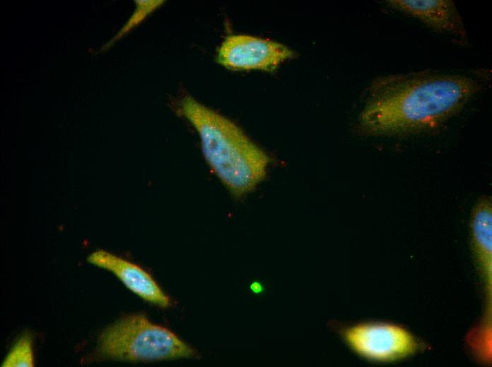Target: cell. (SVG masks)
I'll return each mask as SVG.
<instances>
[{"instance_id":"obj_1","label":"cell","mask_w":492,"mask_h":367,"mask_svg":"<svg viewBox=\"0 0 492 367\" xmlns=\"http://www.w3.org/2000/svg\"><path fill=\"white\" fill-rule=\"evenodd\" d=\"M488 80L485 74L435 71L382 76L369 88L359 129L367 135L385 137L430 132L459 113Z\"/></svg>"},{"instance_id":"obj_2","label":"cell","mask_w":492,"mask_h":367,"mask_svg":"<svg viewBox=\"0 0 492 367\" xmlns=\"http://www.w3.org/2000/svg\"><path fill=\"white\" fill-rule=\"evenodd\" d=\"M180 112L197 131L206 162L234 195L250 193L264 179L267 155L235 123L189 96Z\"/></svg>"},{"instance_id":"obj_3","label":"cell","mask_w":492,"mask_h":367,"mask_svg":"<svg viewBox=\"0 0 492 367\" xmlns=\"http://www.w3.org/2000/svg\"><path fill=\"white\" fill-rule=\"evenodd\" d=\"M97 355L103 359L149 362L197 356V352L170 330L144 314L125 315L100 334Z\"/></svg>"},{"instance_id":"obj_4","label":"cell","mask_w":492,"mask_h":367,"mask_svg":"<svg viewBox=\"0 0 492 367\" xmlns=\"http://www.w3.org/2000/svg\"><path fill=\"white\" fill-rule=\"evenodd\" d=\"M341 333L353 351L375 361H398L414 354L421 347L409 330L390 323H358L342 328Z\"/></svg>"},{"instance_id":"obj_5","label":"cell","mask_w":492,"mask_h":367,"mask_svg":"<svg viewBox=\"0 0 492 367\" xmlns=\"http://www.w3.org/2000/svg\"><path fill=\"white\" fill-rule=\"evenodd\" d=\"M294 52L286 45L248 35H231L221 43L217 61L236 71H271L293 58Z\"/></svg>"},{"instance_id":"obj_6","label":"cell","mask_w":492,"mask_h":367,"mask_svg":"<svg viewBox=\"0 0 492 367\" xmlns=\"http://www.w3.org/2000/svg\"><path fill=\"white\" fill-rule=\"evenodd\" d=\"M391 8L411 16L439 32L453 36L459 44L467 43V30L455 3L451 0H390Z\"/></svg>"},{"instance_id":"obj_7","label":"cell","mask_w":492,"mask_h":367,"mask_svg":"<svg viewBox=\"0 0 492 367\" xmlns=\"http://www.w3.org/2000/svg\"><path fill=\"white\" fill-rule=\"evenodd\" d=\"M89 263L112 272L130 291L144 300L167 308L172 301L155 279L138 265L104 250L90 253Z\"/></svg>"},{"instance_id":"obj_8","label":"cell","mask_w":492,"mask_h":367,"mask_svg":"<svg viewBox=\"0 0 492 367\" xmlns=\"http://www.w3.org/2000/svg\"><path fill=\"white\" fill-rule=\"evenodd\" d=\"M472 245L476 262L484 280L488 296L492 294V203L482 197L474 208L471 221Z\"/></svg>"},{"instance_id":"obj_9","label":"cell","mask_w":492,"mask_h":367,"mask_svg":"<svg viewBox=\"0 0 492 367\" xmlns=\"http://www.w3.org/2000/svg\"><path fill=\"white\" fill-rule=\"evenodd\" d=\"M467 343L473 356L484 364L492 361L491 305L488 306L484 318L467 335Z\"/></svg>"},{"instance_id":"obj_10","label":"cell","mask_w":492,"mask_h":367,"mask_svg":"<svg viewBox=\"0 0 492 367\" xmlns=\"http://www.w3.org/2000/svg\"><path fill=\"white\" fill-rule=\"evenodd\" d=\"M35 359L33 350V337L28 332L22 335L15 342L1 366L33 367Z\"/></svg>"}]
</instances>
